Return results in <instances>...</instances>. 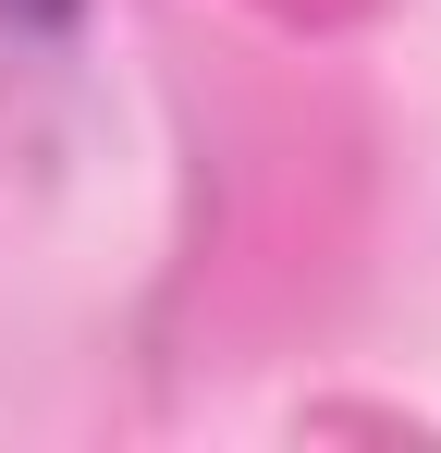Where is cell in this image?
<instances>
[{"label": "cell", "mask_w": 441, "mask_h": 453, "mask_svg": "<svg viewBox=\"0 0 441 453\" xmlns=\"http://www.w3.org/2000/svg\"><path fill=\"white\" fill-rule=\"evenodd\" d=\"M74 12H86V0H0V25H12V37H62Z\"/></svg>", "instance_id": "cell-1"}]
</instances>
